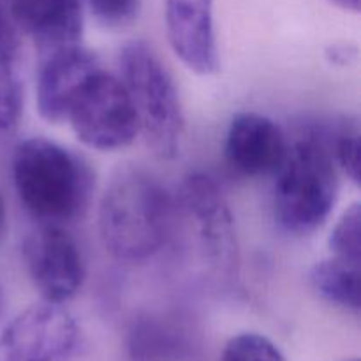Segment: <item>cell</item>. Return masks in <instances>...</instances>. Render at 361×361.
Returning a JSON list of instances; mask_svg holds the SVG:
<instances>
[{
	"label": "cell",
	"instance_id": "obj_15",
	"mask_svg": "<svg viewBox=\"0 0 361 361\" xmlns=\"http://www.w3.org/2000/svg\"><path fill=\"white\" fill-rule=\"evenodd\" d=\"M331 155L335 159L337 168L351 180L355 185H360V126L358 120L344 122L334 133L331 140L328 141Z\"/></svg>",
	"mask_w": 361,
	"mask_h": 361
},
{
	"label": "cell",
	"instance_id": "obj_10",
	"mask_svg": "<svg viewBox=\"0 0 361 361\" xmlns=\"http://www.w3.org/2000/svg\"><path fill=\"white\" fill-rule=\"evenodd\" d=\"M289 143L270 116L243 111L233 116L224 143L226 161L245 176L275 175L284 162Z\"/></svg>",
	"mask_w": 361,
	"mask_h": 361
},
{
	"label": "cell",
	"instance_id": "obj_3",
	"mask_svg": "<svg viewBox=\"0 0 361 361\" xmlns=\"http://www.w3.org/2000/svg\"><path fill=\"white\" fill-rule=\"evenodd\" d=\"M338 197V168L323 134L300 137L275 171L274 215L286 233L309 236L330 217Z\"/></svg>",
	"mask_w": 361,
	"mask_h": 361
},
{
	"label": "cell",
	"instance_id": "obj_9",
	"mask_svg": "<svg viewBox=\"0 0 361 361\" xmlns=\"http://www.w3.org/2000/svg\"><path fill=\"white\" fill-rule=\"evenodd\" d=\"M99 69L97 55L81 42L41 53L35 81V102L41 118L48 123L66 122L78 92Z\"/></svg>",
	"mask_w": 361,
	"mask_h": 361
},
{
	"label": "cell",
	"instance_id": "obj_8",
	"mask_svg": "<svg viewBox=\"0 0 361 361\" xmlns=\"http://www.w3.org/2000/svg\"><path fill=\"white\" fill-rule=\"evenodd\" d=\"M76 337V323L62 305L35 303L0 334V361H63Z\"/></svg>",
	"mask_w": 361,
	"mask_h": 361
},
{
	"label": "cell",
	"instance_id": "obj_13",
	"mask_svg": "<svg viewBox=\"0 0 361 361\" xmlns=\"http://www.w3.org/2000/svg\"><path fill=\"white\" fill-rule=\"evenodd\" d=\"M309 281L314 291L328 303L360 312L361 261L331 256L314 264Z\"/></svg>",
	"mask_w": 361,
	"mask_h": 361
},
{
	"label": "cell",
	"instance_id": "obj_4",
	"mask_svg": "<svg viewBox=\"0 0 361 361\" xmlns=\"http://www.w3.org/2000/svg\"><path fill=\"white\" fill-rule=\"evenodd\" d=\"M120 74L147 145L159 157L175 159L182 148L185 118L168 67L148 42L136 39L120 51Z\"/></svg>",
	"mask_w": 361,
	"mask_h": 361
},
{
	"label": "cell",
	"instance_id": "obj_5",
	"mask_svg": "<svg viewBox=\"0 0 361 361\" xmlns=\"http://www.w3.org/2000/svg\"><path fill=\"white\" fill-rule=\"evenodd\" d=\"M66 122L85 147L99 152L129 147L140 134L126 87L102 67L78 92Z\"/></svg>",
	"mask_w": 361,
	"mask_h": 361
},
{
	"label": "cell",
	"instance_id": "obj_18",
	"mask_svg": "<svg viewBox=\"0 0 361 361\" xmlns=\"http://www.w3.org/2000/svg\"><path fill=\"white\" fill-rule=\"evenodd\" d=\"M92 14L104 27H126L140 13L141 0H87Z\"/></svg>",
	"mask_w": 361,
	"mask_h": 361
},
{
	"label": "cell",
	"instance_id": "obj_21",
	"mask_svg": "<svg viewBox=\"0 0 361 361\" xmlns=\"http://www.w3.org/2000/svg\"><path fill=\"white\" fill-rule=\"evenodd\" d=\"M7 235V208L2 194H0V243L4 242Z\"/></svg>",
	"mask_w": 361,
	"mask_h": 361
},
{
	"label": "cell",
	"instance_id": "obj_6",
	"mask_svg": "<svg viewBox=\"0 0 361 361\" xmlns=\"http://www.w3.org/2000/svg\"><path fill=\"white\" fill-rule=\"evenodd\" d=\"M178 201L212 274L224 282L236 281L240 271L238 240L235 219L221 187L204 173H190L183 178Z\"/></svg>",
	"mask_w": 361,
	"mask_h": 361
},
{
	"label": "cell",
	"instance_id": "obj_14",
	"mask_svg": "<svg viewBox=\"0 0 361 361\" xmlns=\"http://www.w3.org/2000/svg\"><path fill=\"white\" fill-rule=\"evenodd\" d=\"M20 51L0 49V130L18 126L23 111V88L18 74Z\"/></svg>",
	"mask_w": 361,
	"mask_h": 361
},
{
	"label": "cell",
	"instance_id": "obj_19",
	"mask_svg": "<svg viewBox=\"0 0 361 361\" xmlns=\"http://www.w3.org/2000/svg\"><path fill=\"white\" fill-rule=\"evenodd\" d=\"M0 49L20 51V30L14 25L7 0H0Z\"/></svg>",
	"mask_w": 361,
	"mask_h": 361
},
{
	"label": "cell",
	"instance_id": "obj_16",
	"mask_svg": "<svg viewBox=\"0 0 361 361\" xmlns=\"http://www.w3.org/2000/svg\"><path fill=\"white\" fill-rule=\"evenodd\" d=\"M328 247L331 256L344 257V259L361 261V207L353 203L342 214L331 231Z\"/></svg>",
	"mask_w": 361,
	"mask_h": 361
},
{
	"label": "cell",
	"instance_id": "obj_17",
	"mask_svg": "<svg viewBox=\"0 0 361 361\" xmlns=\"http://www.w3.org/2000/svg\"><path fill=\"white\" fill-rule=\"evenodd\" d=\"M221 361H286V356L264 335L238 334L224 345Z\"/></svg>",
	"mask_w": 361,
	"mask_h": 361
},
{
	"label": "cell",
	"instance_id": "obj_7",
	"mask_svg": "<svg viewBox=\"0 0 361 361\" xmlns=\"http://www.w3.org/2000/svg\"><path fill=\"white\" fill-rule=\"evenodd\" d=\"M28 277L42 302L63 305L80 293L87 270L76 240L56 224H39L23 243Z\"/></svg>",
	"mask_w": 361,
	"mask_h": 361
},
{
	"label": "cell",
	"instance_id": "obj_11",
	"mask_svg": "<svg viewBox=\"0 0 361 361\" xmlns=\"http://www.w3.org/2000/svg\"><path fill=\"white\" fill-rule=\"evenodd\" d=\"M166 28L173 51L187 69L200 76L217 73L214 0H166Z\"/></svg>",
	"mask_w": 361,
	"mask_h": 361
},
{
	"label": "cell",
	"instance_id": "obj_1",
	"mask_svg": "<svg viewBox=\"0 0 361 361\" xmlns=\"http://www.w3.org/2000/svg\"><path fill=\"white\" fill-rule=\"evenodd\" d=\"M175 203L150 173L134 166L116 169L99 203L102 245L120 261H145L168 243Z\"/></svg>",
	"mask_w": 361,
	"mask_h": 361
},
{
	"label": "cell",
	"instance_id": "obj_2",
	"mask_svg": "<svg viewBox=\"0 0 361 361\" xmlns=\"http://www.w3.org/2000/svg\"><path fill=\"white\" fill-rule=\"evenodd\" d=\"M13 182L21 204L41 224L76 221L87 212L94 190L87 162L46 137H28L18 145Z\"/></svg>",
	"mask_w": 361,
	"mask_h": 361
},
{
	"label": "cell",
	"instance_id": "obj_22",
	"mask_svg": "<svg viewBox=\"0 0 361 361\" xmlns=\"http://www.w3.org/2000/svg\"><path fill=\"white\" fill-rule=\"evenodd\" d=\"M349 361H358V360H349Z\"/></svg>",
	"mask_w": 361,
	"mask_h": 361
},
{
	"label": "cell",
	"instance_id": "obj_20",
	"mask_svg": "<svg viewBox=\"0 0 361 361\" xmlns=\"http://www.w3.org/2000/svg\"><path fill=\"white\" fill-rule=\"evenodd\" d=\"M334 6L341 7L342 11H349V13H360L361 7V0H328Z\"/></svg>",
	"mask_w": 361,
	"mask_h": 361
},
{
	"label": "cell",
	"instance_id": "obj_12",
	"mask_svg": "<svg viewBox=\"0 0 361 361\" xmlns=\"http://www.w3.org/2000/svg\"><path fill=\"white\" fill-rule=\"evenodd\" d=\"M7 6L20 34L28 35L39 53L81 42L83 0H7Z\"/></svg>",
	"mask_w": 361,
	"mask_h": 361
}]
</instances>
